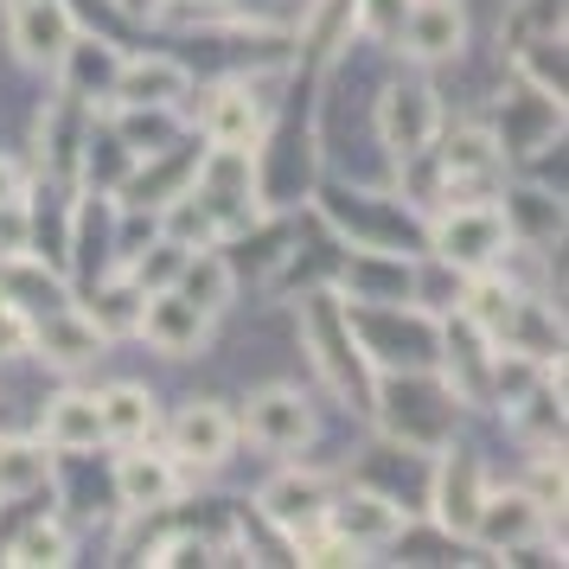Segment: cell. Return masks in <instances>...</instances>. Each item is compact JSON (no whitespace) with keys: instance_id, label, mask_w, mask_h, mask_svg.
<instances>
[{"instance_id":"cell-1","label":"cell","mask_w":569,"mask_h":569,"mask_svg":"<svg viewBox=\"0 0 569 569\" xmlns=\"http://www.w3.org/2000/svg\"><path fill=\"white\" fill-rule=\"evenodd\" d=\"M371 410L385 416V429L397 448H410V455H436L441 441H455V390L448 385H429L422 371H390L371 385Z\"/></svg>"},{"instance_id":"cell-2","label":"cell","mask_w":569,"mask_h":569,"mask_svg":"<svg viewBox=\"0 0 569 569\" xmlns=\"http://www.w3.org/2000/svg\"><path fill=\"white\" fill-rule=\"evenodd\" d=\"M301 339H308L313 371L327 378V390H339L346 403L371 410V359L359 352V339H352V320H346V301H339V295L320 288V295L301 301Z\"/></svg>"},{"instance_id":"cell-3","label":"cell","mask_w":569,"mask_h":569,"mask_svg":"<svg viewBox=\"0 0 569 569\" xmlns=\"http://www.w3.org/2000/svg\"><path fill=\"white\" fill-rule=\"evenodd\" d=\"M192 199L211 211L218 237L250 231L257 224V154L250 148H211V154H199Z\"/></svg>"},{"instance_id":"cell-4","label":"cell","mask_w":569,"mask_h":569,"mask_svg":"<svg viewBox=\"0 0 569 569\" xmlns=\"http://www.w3.org/2000/svg\"><path fill=\"white\" fill-rule=\"evenodd\" d=\"M436 262H448V269H461V276H473V269H492V262L506 257V218H499V206H487V199H467V206H441L436 218Z\"/></svg>"},{"instance_id":"cell-5","label":"cell","mask_w":569,"mask_h":569,"mask_svg":"<svg viewBox=\"0 0 569 569\" xmlns=\"http://www.w3.org/2000/svg\"><path fill=\"white\" fill-rule=\"evenodd\" d=\"M492 346L461 308L436 327V359H441V385L455 390V403H492Z\"/></svg>"},{"instance_id":"cell-6","label":"cell","mask_w":569,"mask_h":569,"mask_svg":"<svg viewBox=\"0 0 569 569\" xmlns=\"http://www.w3.org/2000/svg\"><path fill=\"white\" fill-rule=\"evenodd\" d=\"M441 461L429 473V506H436V525L448 538H473V518H480V499H487V467L473 448H455L441 441Z\"/></svg>"},{"instance_id":"cell-7","label":"cell","mask_w":569,"mask_h":569,"mask_svg":"<svg viewBox=\"0 0 569 569\" xmlns=\"http://www.w3.org/2000/svg\"><path fill=\"white\" fill-rule=\"evenodd\" d=\"M436 134H441V103L429 83H390L378 97V141L390 148L397 167L416 160L422 148H436Z\"/></svg>"},{"instance_id":"cell-8","label":"cell","mask_w":569,"mask_h":569,"mask_svg":"<svg viewBox=\"0 0 569 569\" xmlns=\"http://www.w3.org/2000/svg\"><path fill=\"white\" fill-rule=\"evenodd\" d=\"M563 134V97H543L538 83H525L512 71V97L499 103V154L506 160H525V154H538V148H550Z\"/></svg>"},{"instance_id":"cell-9","label":"cell","mask_w":569,"mask_h":569,"mask_svg":"<svg viewBox=\"0 0 569 569\" xmlns=\"http://www.w3.org/2000/svg\"><path fill=\"white\" fill-rule=\"evenodd\" d=\"M134 333L148 339L154 352H167V359H192V352H206V339H211V313L192 308L180 288H154V295H141Z\"/></svg>"},{"instance_id":"cell-10","label":"cell","mask_w":569,"mask_h":569,"mask_svg":"<svg viewBox=\"0 0 569 569\" xmlns=\"http://www.w3.org/2000/svg\"><path fill=\"white\" fill-rule=\"evenodd\" d=\"M327 531L346 538L352 550H385V543L403 538V506L378 487H352L327 506Z\"/></svg>"},{"instance_id":"cell-11","label":"cell","mask_w":569,"mask_h":569,"mask_svg":"<svg viewBox=\"0 0 569 569\" xmlns=\"http://www.w3.org/2000/svg\"><path fill=\"white\" fill-rule=\"evenodd\" d=\"M243 429H250V441L269 448V455H295V448L313 436V410H308V397H301L295 385H269V390L250 397Z\"/></svg>"},{"instance_id":"cell-12","label":"cell","mask_w":569,"mask_h":569,"mask_svg":"<svg viewBox=\"0 0 569 569\" xmlns=\"http://www.w3.org/2000/svg\"><path fill=\"white\" fill-rule=\"evenodd\" d=\"M262 518L269 525H282L288 538H301V531H313V525H327V506H333V487L320 480V473H301V467H288V473H276L269 487H262Z\"/></svg>"},{"instance_id":"cell-13","label":"cell","mask_w":569,"mask_h":569,"mask_svg":"<svg viewBox=\"0 0 569 569\" xmlns=\"http://www.w3.org/2000/svg\"><path fill=\"white\" fill-rule=\"evenodd\" d=\"M339 301H416V269L397 250L352 243V262L339 269Z\"/></svg>"},{"instance_id":"cell-14","label":"cell","mask_w":569,"mask_h":569,"mask_svg":"<svg viewBox=\"0 0 569 569\" xmlns=\"http://www.w3.org/2000/svg\"><path fill=\"white\" fill-rule=\"evenodd\" d=\"M192 90V71H186L180 58H122V71H116V103L122 109H180V97Z\"/></svg>"},{"instance_id":"cell-15","label":"cell","mask_w":569,"mask_h":569,"mask_svg":"<svg viewBox=\"0 0 569 569\" xmlns=\"http://www.w3.org/2000/svg\"><path fill=\"white\" fill-rule=\"evenodd\" d=\"M71 39H78V13L64 0H20L13 7V52L27 64H52L58 71V58H64Z\"/></svg>"},{"instance_id":"cell-16","label":"cell","mask_w":569,"mask_h":569,"mask_svg":"<svg viewBox=\"0 0 569 569\" xmlns=\"http://www.w3.org/2000/svg\"><path fill=\"white\" fill-rule=\"evenodd\" d=\"M231 441H237V422L224 403H186L180 416H173V461L180 467H218L224 455H231Z\"/></svg>"},{"instance_id":"cell-17","label":"cell","mask_w":569,"mask_h":569,"mask_svg":"<svg viewBox=\"0 0 569 569\" xmlns=\"http://www.w3.org/2000/svg\"><path fill=\"white\" fill-rule=\"evenodd\" d=\"M397 39H403V52L416 64H441V58H455L467 46V20L455 0H416L403 13V27H397Z\"/></svg>"},{"instance_id":"cell-18","label":"cell","mask_w":569,"mask_h":569,"mask_svg":"<svg viewBox=\"0 0 569 569\" xmlns=\"http://www.w3.org/2000/svg\"><path fill=\"white\" fill-rule=\"evenodd\" d=\"M543 531V506L531 499L525 487L512 492H492L480 499V518H473V538L487 543V550H525V543Z\"/></svg>"},{"instance_id":"cell-19","label":"cell","mask_w":569,"mask_h":569,"mask_svg":"<svg viewBox=\"0 0 569 569\" xmlns=\"http://www.w3.org/2000/svg\"><path fill=\"white\" fill-rule=\"evenodd\" d=\"M116 492H122V506L129 512H160V506H173L180 499V461L173 455H141V441H134L129 455L116 461Z\"/></svg>"},{"instance_id":"cell-20","label":"cell","mask_w":569,"mask_h":569,"mask_svg":"<svg viewBox=\"0 0 569 569\" xmlns=\"http://www.w3.org/2000/svg\"><path fill=\"white\" fill-rule=\"evenodd\" d=\"M499 218H506V237L525 243V250H543L563 237V199L543 192V186H506L499 192Z\"/></svg>"},{"instance_id":"cell-21","label":"cell","mask_w":569,"mask_h":569,"mask_svg":"<svg viewBox=\"0 0 569 569\" xmlns=\"http://www.w3.org/2000/svg\"><path fill=\"white\" fill-rule=\"evenodd\" d=\"M262 97L257 83H224V90H211L206 103V141L211 148H257L262 141Z\"/></svg>"},{"instance_id":"cell-22","label":"cell","mask_w":569,"mask_h":569,"mask_svg":"<svg viewBox=\"0 0 569 569\" xmlns=\"http://www.w3.org/2000/svg\"><path fill=\"white\" fill-rule=\"evenodd\" d=\"M83 148H90V116H83L78 97H64V103H52L39 116V167L46 173L71 180V167H78Z\"/></svg>"},{"instance_id":"cell-23","label":"cell","mask_w":569,"mask_h":569,"mask_svg":"<svg viewBox=\"0 0 569 569\" xmlns=\"http://www.w3.org/2000/svg\"><path fill=\"white\" fill-rule=\"evenodd\" d=\"M32 346H39L52 365H90L97 352H103V333H97V327H90V313L71 301V308L39 313V320H32Z\"/></svg>"},{"instance_id":"cell-24","label":"cell","mask_w":569,"mask_h":569,"mask_svg":"<svg viewBox=\"0 0 569 569\" xmlns=\"http://www.w3.org/2000/svg\"><path fill=\"white\" fill-rule=\"evenodd\" d=\"M58 71H64V97H78V103H90V97H109L116 90V71H122V52L109 46V39H71L64 46V58H58Z\"/></svg>"},{"instance_id":"cell-25","label":"cell","mask_w":569,"mask_h":569,"mask_svg":"<svg viewBox=\"0 0 569 569\" xmlns=\"http://www.w3.org/2000/svg\"><path fill=\"white\" fill-rule=\"evenodd\" d=\"M199 154H206V148H180V154H173V141L154 148V154H141L148 167L129 180L122 199H129V206H167V199H180L186 186H192V173H199Z\"/></svg>"},{"instance_id":"cell-26","label":"cell","mask_w":569,"mask_h":569,"mask_svg":"<svg viewBox=\"0 0 569 569\" xmlns=\"http://www.w3.org/2000/svg\"><path fill=\"white\" fill-rule=\"evenodd\" d=\"M97 441H103L97 397H90V390L52 397V410H46V448H52V455H83V448H97Z\"/></svg>"},{"instance_id":"cell-27","label":"cell","mask_w":569,"mask_h":569,"mask_svg":"<svg viewBox=\"0 0 569 569\" xmlns=\"http://www.w3.org/2000/svg\"><path fill=\"white\" fill-rule=\"evenodd\" d=\"M97 416H103V441H122V448L154 436V397H148L141 385L97 390Z\"/></svg>"},{"instance_id":"cell-28","label":"cell","mask_w":569,"mask_h":569,"mask_svg":"<svg viewBox=\"0 0 569 569\" xmlns=\"http://www.w3.org/2000/svg\"><path fill=\"white\" fill-rule=\"evenodd\" d=\"M192 301V308H206V313H224L231 308V288H237V276H231V262L218 257V250H199V257H186V269H180V282H173Z\"/></svg>"},{"instance_id":"cell-29","label":"cell","mask_w":569,"mask_h":569,"mask_svg":"<svg viewBox=\"0 0 569 569\" xmlns=\"http://www.w3.org/2000/svg\"><path fill=\"white\" fill-rule=\"evenodd\" d=\"M52 480L46 441H0V499H32Z\"/></svg>"},{"instance_id":"cell-30","label":"cell","mask_w":569,"mask_h":569,"mask_svg":"<svg viewBox=\"0 0 569 569\" xmlns=\"http://www.w3.org/2000/svg\"><path fill=\"white\" fill-rule=\"evenodd\" d=\"M550 32H563V0H512V13H506V27H499V46L518 52V46L550 39Z\"/></svg>"},{"instance_id":"cell-31","label":"cell","mask_w":569,"mask_h":569,"mask_svg":"<svg viewBox=\"0 0 569 569\" xmlns=\"http://www.w3.org/2000/svg\"><path fill=\"white\" fill-rule=\"evenodd\" d=\"M173 129H180L173 109H122V116H116V148H129V154L141 160V154H154V148H167Z\"/></svg>"},{"instance_id":"cell-32","label":"cell","mask_w":569,"mask_h":569,"mask_svg":"<svg viewBox=\"0 0 569 569\" xmlns=\"http://www.w3.org/2000/svg\"><path fill=\"white\" fill-rule=\"evenodd\" d=\"M186 243H173V237H154L148 250H134V288L141 295H154V288H173L180 282V269H186Z\"/></svg>"},{"instance_id":"cell-33","label":"cell","mask_w":569,"mask_h":569,"mask_svg":"<svg viewBox=\"0 0 569 569\" xmlns=\"http://www.w3.org/2000/svg\"><path fill=\"white\" fill-rule=\"evenodd\" d=\"M167 231L160 237H173V243H186V250H206V243H218V224H211V211L192 199V186H186L180 199H167Z\"/></svg>"},{"instance_id":"cell-34","label":"cell","mask_w":569,"mask_h":569,"mask_svg":"<svg viewBox=\"0 0 569 569\" xmlns=\"http://www.w3.org/2000/svg\"><path fill=\"white\" fill-rule=\"evenodd\" d=\"M90 327L97 333H134V320H141V288L134 282H116V288H97V301H90Z\"/></svg>"},{"instance_id":"cell-35","label":"cell","mask_w":569,"mask_h":569,"mask_svg":"<svg viewBox=\"0 0 569 569\" xmlns=\"http://www.w3.org/2000/svg\"><path fill=\"white\" fill-rule=\"evenodd\" d=\"M32 257V206L27 192L20 199H0V262Z\"/></svg>"},{"instance_id":"cell-36","label":"cell","mask_w":569,"mask_h":569,"mask_svg":"<svg viewBox=\"0 0 569 569\" xmlns=\"http://www.w3.org/2000/svg\"><path fill=\"white\" fill-rule=\"evenodd\" d=\"M7 563H71V538H64L58 525H32L27 538L13 543Z\"/></svg>"},{"instance_id":"cell-37","label":"cell","mask_w":569,"mask_h":569,"mask_svg":"<svg viewBox=\"0 0 569 569\" xmlns=\"http://www.w3.org/2000/svg\"><path fill=\"white\" fill-rule=\"evenodd\" d=\"M20 352H32V320L20 313V301L0 288V359H20Z\"/></svg>"},{"instance_id":"cell-38","label":"cell","mask_w":569,"mask_h":569,"mask_svg":"<svg viewBox=\"0 0 569 569\" xmlns=\"http://www.w3.org/2000/svg\"><path fill=\"white\" fill-rule=\"evenodd\" d=\"M410 7L416 0H359V27L371 32V39H397V27H403Z\"/></svg>"},{"instance_id":"cell-39","label":"cell","mask_w":569,"mask_h":569,"mask_svg":"<svg viewBox=\"0 0 569 569\" xmlns=\"http://www.w3.org/2000/svg\"><path fill=\"white\" fill-rule=\"evenodd\" d=\"M531 499H538L543 512H550V506H563V461H550V455H543V461H538V487H531Z\"/></svg>"},{"instance_id":"cell-40","label":"cell","mask_w":569,"mask_h":569,"mask_svg":"<svg viewBox=\"0 0 569 569\" xmlns=\"http://www.w3.org/2000/svg\"><path fill=\"white\" fill-rule=\"evenodd\" d=\"M20 192H27V173H20L13 160L0 154V199H20Z\"/></svg>"},{"instance_id":"cell-41","label":"cell","mask_w":569,"mask_h":569,"mask_svg":"<svg viewBox=\"0 0 569 569\" xmlns=\"http://www.w3.org/2000/svg\"><path fill=\"white\" fill-rule=\"evenodd\" d=\"M237 13H250V20H257V13H269V7H282V0H231Z\"/></svg>"},{"instance_id":"cell-42","label":"cell","mask_w":569,"mask_h":569,"mask_svg":"<svg viewBox=\"0 0 569 569\" xmlns=\"http://www.w3.org/2000/svg\"><path fill=\"white\" fill-rule=\"evenodd\" d=\"M7 7H20V0H7Z\"/></svg>"}]
</instances>
